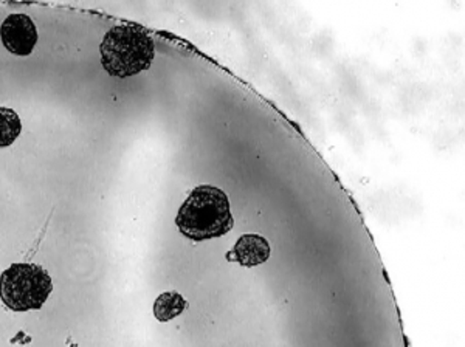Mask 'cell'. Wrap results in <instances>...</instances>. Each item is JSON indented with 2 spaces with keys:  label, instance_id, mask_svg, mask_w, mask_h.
<instances>
[{
  "label": "cell",
  "instance_id": "1",
  "mask_svg": "<svg viewBox=\"0 0 465 347\" xmlns=\"http://www.w3.org/2000/svg\"><path fill=\"white\" fill-rule=\"evenodd\" d=\"M175 225L196 243L225 236L234 225L227 194L212 184L196 186L180 206Z\"/></svg>",
  "mask_w": 465,
  "mask_h": 347
},
{
  "label": "cell",
  "instance_id": "2",
  "mask_svg": "<svg viewBox=\"0 0 465 347\" xmlns=\"http://www.w3.org/2000/svg\"><path fill=\"white\" fill-rule=\"evenodd\" d=\"M101 64L107 74L127 78L148 70L155 45L148 33L134 25H116L106 33L100 45Z\"/></svg>",
  "mask_w": 465,
  "mask_h": 347
},
{
  "label": "cell",
  "instance_id": "3",
  "mask_svg": "<svg viewBox=\"0 0 465 347\" xmlns=\"http://www.w3.org/2000/svg\"><path fill=\"white\" fill-rule=\"evenodd\" d=\"M52 290L50 274L36 263H13L0 274V300L13 312L41 309Z\"/></svg>",
  "mask_w": 465,
  "mask_h": 347
},
{
  "label": "cell",
  "instance_id": "4",
  "mask_svg": "<svg viewBox=\"0 0 465 347\" xmlns=\"http://www.w3.org/2000/svg\"><path fill=\"white\" fill-rule=\"evenodd\" d=\"M0 37L8 52L28 56L37 43L36 25L27 15H10L0 26Z\"/></svg>",
  "mask_w": 465,
  "mask_h": 347
},
{
  "label": "cell",
  "instance_id": "5",
  "mask_svg": "<svg viewBox=\"0 0 465 347\" xmlns=\"http://www.w3.org/2000/svg\"><path fill=\"white\" fill-rule=\"evenodd\" d=\"M270 250L272 248L265 237L260 234H243L239 237L232 252L227 253V259L241 263L242 267L252 269L267 263V259L270 258Z\"/></svg>",
  "mask_w": 465,
  "mask_h": 347
},
{
  "label": "cell",
  "instance_id": "6",
  "mask_svg": "<svg viewBox=\"0 0 465 347\" xmlns=\"http://www.w3.org/2000/svg\"><path fill=\"white\" fill-rule=\"evenodd\" d=\"M188 309V301L177 292H164L153 302V315L160 322H168Z\"/></svg>",
  "mask_w": 465,
  "mask_h": 347
},
{
  "label": "cell",
  "instance_id": "7",
  "mask_svg": "<svg viewBox=\"0 0 465 347\" xmlns=\"http://www.w3.org/2000/svg\"><path fill=\"white\" fill-rule=\"evenodd\" d=\"M21 118L8 107H0V148H8L21 135Z\"/></svg>",
  "mask_w": 465,
  "mask_h": 347
}]
</instances>
